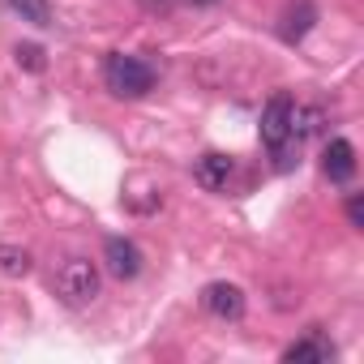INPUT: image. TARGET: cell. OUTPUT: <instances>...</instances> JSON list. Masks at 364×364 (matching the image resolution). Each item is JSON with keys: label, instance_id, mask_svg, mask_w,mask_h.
Wrapping results in <instances>:
<instances>
[{"label": "cell", "instance_id": "6da1fadb", "mask_svg": "<svg viewBox=\"0 0 364 364\" xmlns=\"http://www.w3.org/2000/svg\"><path fill=\"white\" fill-rule=\"evenodd\" d=\"M56 296L69 304V309H82V304H95L99 287H103V274L90 257H69L56 266V279H52Z\"/></svg>", "mask_w": 364, "mask_h": 364}, {"label": "cell", "instance_id": "7a4b0ae2", "mask_svg": "<svg viewBox=\"0 0 364 364\" xmlns=\"http://www.w3.org/2000/svg\"><path fill=\"white\" fill-rule=\"evenodd\" d=\"M103 82H107V90L116 99H141V95L154 90V69L146 60H137V56H120L116 52V56L103 60Z\"/></svg>", "mask_w": 364, "mask_h": 364}, {"label": "cell", "instance_id": "3957f363", "mask_svg": "<svg viewBox=\"0 0 364 364\" xmlns=\"http://www.w3.org/2000/svg\"><path fill=\"white\" fill-rule=\"evenodd\" d=\"M291 112H296L291 95H274V99L262 107V124H257V133H262V141H266L274 154H283L287 141H291Z\"/></svg>", "mask_w": 364, "mask_h": 364}, {"label": "cell", "instance_id": "277c9868", "mask_svg": "<svg viewBox=\"0 0 364 364\" xmlns=\"http://www.w3.org/2000/svg\"><path fill=\"white\" fill-rule=\"evenodd\" d=\"M202 309L219 321H240L245 317V291L236 283H210L202 291Z\"/></svg>", "mask_w": 364, "mask_h": 364}, {"label": "cell", "instance_id": "5b68a950", "mask_svg": "<svg viewBox=\"0 0 364 364\" xmlns=\"http://www.w3.org/2000/svg\"><path fill=\"white\" fill-rule=\"evenodd\" d=\"M103 262H107V274L112 279H137L141 274V249L124 236H112L103 245Z\"/></svg>", "mask_w": 364, "mask_h": 364}, {"label": "cell", "instance_id": "8992f818", "mask_svg": "<svg viewBox=\"0 0 364 364\" xmlns=\"http://www.w3.org/2000/svg\"><path fill=\"white\" fill-rule=\"evenodd\" d=\"M321 171L334 180V185H347V180L355 176V146L351 141H330L326 146V154H321Z\"/></svg>", "mask_w": 364, "mask_h": 364}, {"label": "cell", "instance_id": "52a82bcc", "mask_svg": "<svg viewBox=\"0 0 364 364\" xmlns=\"http://www.w3.org/2000/svg\"><path fill=\"white\" fill-rule=\"evenodd\" d=\"M193 176H198V185H202V189L219 193V189H228L232 159H228V154H219V150H210V154H202V159L193 163Z\"/></svg>", "mask_w": 364, "mask_h": 364}, {"label": "cell", "instance_id": "ba28073f", "mask_svg": "<svg viewBox=\"0 0 364 364\" xmlns=\"http://www.w3.org/2000/svg\"><path fill=\"white\" fill-rule=\"evenodd\" d=\"M313 22H317V9L309 5V0H291L287 14H283V22H279V35H283L287 43H300Z\"/></svg>", "mask_w": 364, "mask_h": 364}, {"label": "cell", "instance_id": "9c48e42d", "mask_svg": "<svg viewBox=\"0 0 364 364\" xmlns=\"http://www.w3.org/2000/svg\"><path fill=\"white\" fill-rule=\"evenodd\" d=\"M283 360H313V364H330L334 360V347H330V338H321V334H309V338H300V343H291L287 351H283Z\"/></svg>", "mask_w": 364, "mask_h": 364}, {"label": "cell", "instance_id": "30bf717a", "mask_svg": "<svg viewBox=\"0 0 364 364\" xmlns=\"http://www.w3.org/2000/svg\"><path fill=\"white\" fill-rule=\"evenodd\" d=\"M5 5L22 22H31V26H52V5H48V0H5Z\"/></svg>", "mask_w": 364, "mask_h": 364}, {"label": "cell", "instance_id": "8fae6325", "mask_svg": "<svg viewBox=\"0 0 364 364\" xmlns=\"http://www.w3.org/2000/svg\"><path fill=\"white\" fill-rule=\"evenodd\" d=\"M0 274H5V279L31 274V253L18 249V245H0Z\"/></svg>", "mask_w": 364, "mask_h": 364}, {"label": "cell", "instance_id": "7c38bea8", "mask_svg": "<svg viewBox=\"0 0 364 364\" xmlns=\"http://www.w3.org/2000/svg\"><path fill=\"white\" fill-rule=\"evenodd\" d=\"M14 56H18V65H22L26 73H43V69H48V60H43V48H39V43H18V52H14Z\"/></svg>", "mask_w": 364, "mask_h": 364}, {"label": "cell", "instance_id": "4fadbf2b", "mask_svg": "<svg viewBox=\"0 0 364 364\" xmlns=\"http://www.w3.org/2000/svg\"><path fill=\"white\" fill-rule=\"evenodd\" d=\"M347 219H351V228H364V198L360 193L347 198Z\"/></svg>", "mask_w": 364, "mask_h": 364}]
</instances>
